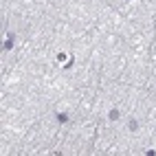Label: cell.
I'll use <instances>...</instances> for the list:
<instances>
[{
	"mask_svg": "<svg viewBox=\"0 0 156 156\" xmlns=\"http://www.w3.org/2000/svg\"><path fill=\"white\" fill-rule=\"evenodd\" d=\"M119 117H121V112H119L117 108H112V110H110V114H108V119H110V121H117Z\"/></svg>",
	"mask_w": 156,
	"mask_h": 156,
	"instance_id": "cell-1",
	"label": "cell"
},
{
	"mask_svg": "<svg viewBox=\"0 0 156 156\" xmlns=\"http://www.w3.org/2000/svg\"><path fill=\"white\" fill-rule=\"evenodd\" d=\"M13 37H16L13 33H9V37H7V42H5V48H7V51H11V48H13Z\"/></svg>",
	"mask_w": 156,
	"mask_h": 156,
	"instance_id": "cell-2",
	"label": "cell"
},
{
	"mask_svg": "<svg viewBox=\"0 0 156 156\" xmlns=\"http://www.w3.org/2000/svg\"><path fill=\"white\" fill-rule=\"evenodd\" d=\"M128 128H130L132 132H136V130H139V121H136V119H130V123H128Z\"/></svg>",
	"mask_w": 156,
	"mask_h": 156,
	"instance_id": "cell-3",
	"label": "cell"
},
{
	"mask_svg": "<svg viewBox=\"0 0 156 156\" xmlns=\"http://www.w3.org/2000/svg\"><path fill=\"white\" fill-rule=\"evenodd\" d=\"M57 121H59V123H68V114H66V112H59V114H57Z\"/></svg>",
	"mask_w": 156,
	"mask_h": 156,
	"instance_id": "cell-4",
	"label": "cell"
}]
</instances>
